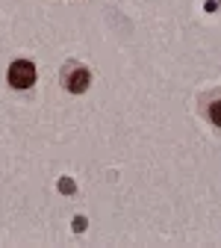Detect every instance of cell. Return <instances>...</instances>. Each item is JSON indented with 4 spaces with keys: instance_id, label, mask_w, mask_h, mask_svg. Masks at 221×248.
<instances>
[{
    "instance_id": "obj_1",
    "label": "cell",
    "mask_w": 221,
    "mask_h": 248,
    "mask_svg": "<svg viewBox=\"0 0 221 248\" xmlns=\"http://www.w3.org/2000/svg\"><path fill=\"white\" fill-rule=\"evenodd\" d=\"M9 86L12 89H29L36 83V65L33 62H27V59H18V62H12L9 65Z\"/></svg>"
},
{
    "instance_id": "obj_2",
    "label": "cell",
    "mask_w": 221,
    "mask_h": 248,
    "mask_svg": "<svg viewBox=\"0 0 221 248\" xmlns=\"http://www.w3.org/2000/svg\"><path fill=\"white\" fill-rule=\"evenodd\" d=\"M65 89L74 92V95L86 92V89H88V71H86V68H71V71L65 74Z\"/></svg>"
},
{
    "instance_id": "obj_3",
    "label": "cell",
    "mask_w": 221,
    "mask_h": 248,
    "mask_svg": "<svg viewBox=\"0 0 221 248\" xmlns=\"http://www.w3.org/2000/svg\"><path fill=\"white\" fill-rule=\"evenodd\" d=\"M209 121L215 124V127H221V101L209 104Z\"/></svg>"
}]
</instances>
